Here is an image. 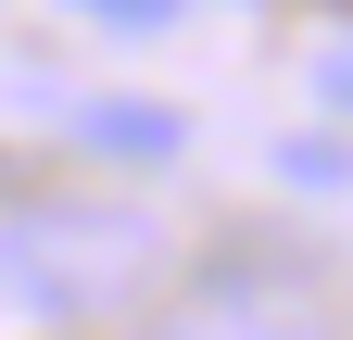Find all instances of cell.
I'll return each mask as SVG.
<instances>
[{
	"label": "cell",
	"mask_w": 353,
	"mask_h": 340,
	"mask_svg": "<svg viewBox=\"0 0 353 340\" xmlns=\"http://www.w3.org/2000/svg\"><path fill=\"white\" fill-rule=\"evenodd\" d=\"M76 13H88V25H114V38H139V25L176 13V0H76Z\"/></svg>",
	"instance_id": "cell-4"
},
{
	"label": "cell",
	"mask_w": 353,
	"mask_h": 340,
	"mask_svg": "<svg viewBox=\"0 0 353 340\" xmlns=\"http://www.w3.org/2000/svg\"><path fill=\"white\" fill-rule=\"evenodd\" d=\"M139 340H328V290L303 265H252V252H228V265L176 277L164 303L139 315Z\"/></svg>",
	"instance_id": "cell-2"
},
{
	"label": "cell",
	"mask_w": 353,
	"mask_h": 340,
	"mask_svg": "<svg viewBox=\"0 0 353 340\" xmlns=\"http://www.w3.org/2000/svg\"><path fill=\"white\" fill-rule=\"evenodd\" d=\"M76 139H101V151H152V164H164L190 126H176V114H139V101H88V114H76Z\"/></svg>",
	"instance_id": "cell-3"
},
{
	"label": "cell",
	"mask_w": 353,
	"mask_h": 340,
	"mask_svg": "<svg viewBox=\"0 0 353 340\" xmlns=\"http://www.w3.org/2000/svg\"><path fill=\"white\" fill-rule=\"evenodd\" d=\"M316 101H328V114H353V51H328V63H316Z\"/></svg>",
	"instance_id": "cell-5"
},
{
	"label": "cell",
	"mask_w": 353,
	"mask_h": 340,
	"mask_svg": "<svg viewBox=\"0 0 353 340\" xmlns=\"http://www.w3.org/2000/svg\"><path fill=\"white\" fill-rule=\"evenodd\" d=\"M164 215L139 202H0V315L13 328H101L164 303Z\"/></svg>",
	"instance_id": "cell-1"
}]
</instances>
